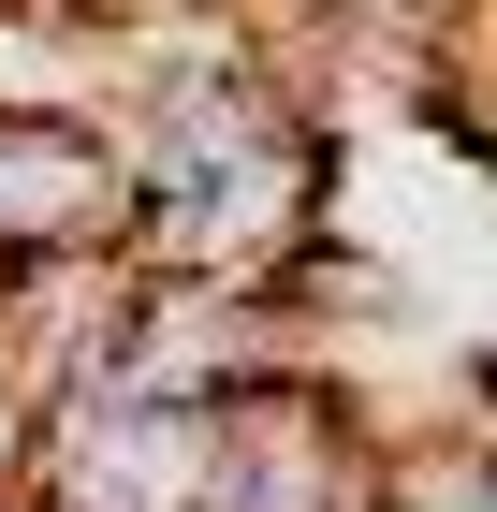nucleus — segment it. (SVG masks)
<instances>
[{
  "mask_svg": "<svg viewBox=\"0 0 497 512\" xmlns=\"http://www.w3.org/2000/svg\"><path fill=\"white\" fill-rule=\"evenodd\" d=\"M147 205L132 161L88 103H0V278H59V264H132Z\"/></svg>",
  "mask_w": 497,
  "mask_h": 512,
  "instance_id": "nucleus-1",
  "label": "nucleus"
},
{
  "mask_svg": "<svg viewBox=\"0 0 497 512\" xmlns=\"http://www.w3.org/2000/svg\"><path fill=\"white\" fill-rule=\"evenodd\" d=\"M205 512H381V425L366 395L293 366V381L234 395L205 439Z\"/></svg>",
  "mask_w": 497,
  "mask_h": 512,
  "instance_id": "nucleus-2",
  "label": "nucleus"
},
{
  "mask_svg": "<svg viewBox=\"0 0 497 512\" xmlns=\"http://www.w3.org/2000/svg\"><path fill=\"white\" fill-rule=\"evenodd\" d=\"M381 512H497V469H483V425L454 410H410L381 425Z\"/></svg>",
  "mask_w": 497,
  "mask_h": 512,
  "instance_id": "nucleus-3",
  "label": "nucleus"
},
{
  "mask_svg": "<svg viewBox=\"0 0 497 512\" xmlns=\"http://www.w3.org/2000/svg\"><path fill=\"white\" fill-rule=\"evenodd\" d=\"M15 454H30V410H15V395H0V483H15Z\"/></svg>",
  "mask_w": 497,
  "mask_h": 512,
  "instance_id": "nucleus-4",
  "label": "nucleus"
}]
</instances>
